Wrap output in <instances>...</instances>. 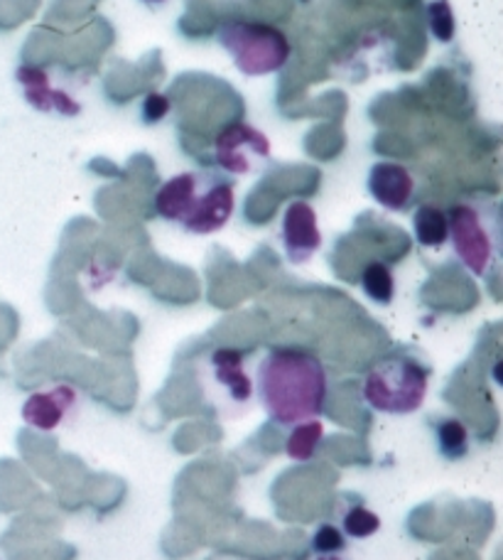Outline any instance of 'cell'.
<instances>
[{
  "label": "cell",
  "instance_id": "1",
  "mask_svg": "<svg viewBox=\"0 0 503 560\" xmlns=\"http://www.w3.org/2000/svg\"><path fill=\"white\" fill-rule=\"evenodd\" d=\"M254 392L268 418L293 428L325 411L329 376L317 354L302 347H273L258 359Z\"/></svg>",
  "mask_w": 503,
  "mask_h": 560
},
{
  "label": "cell",
  "instance_id": "2",
  "mask_svg": "<svg viewBox=\"0 0 503 560\" xmlns=\"http://www.w3.org/2000/svg\"><path fill=\"white\" fill-rule=\"evenodd\" d=\"M234 209V185L217 173H179L155 195V212L195 236L221 232Z\"/></svg>",
  "mask_w": 503,
  "mask_h": 560
},
{
  "label": "cell",
  "instance_id": "3",
  "mask_svg": "<svg viewBox=\"0 0 503 560\" xmlns=\"http://www.w3.org/2000/svg\"><path fill=\"white\" fill-rule=\"evenodd\" d=\"M430 394V372L410 354H388L369 369L361 396L384 416H410L425 404Z\"/></svg>",
  "mask_w": 503,
  "mask_h": 560
},
{
  "label": "cell",
  "instance_id": "4",
  "mask_svg": "<svg viewBox=\"0 0 503 560\" xmlns=\"http://www.w3.org/2000/svg\"><path fill=\"white\" fill-rule=\"evenodd\" d=\"M447 226L452 252L471 276L487 278L494 271L501 252V224L494 202L469 199L455 205L447 212Z\"/></svg>",
  "mask_w": 503,
  "mask_h": 560
},
{
  "label": "cell",
  "instance_id": "5",
  "mask_svg": "<svg viewBox=\"0 0 503 560\" xmlns=\"http://www.w3.org/2000/svg\"><path fill=\"white\" fill-rule=\"evenodd\" d=\"M219 45L234 59L241 74L268 77L288 65L290 47L283 30L256 20H231L219 30Z\"/></svg>",
  "mask_w": 503,
  "mask_h": 560
},
{
  "label": "cell",
  "instance_id": "6",
  "mask_svg": "<svg viewBox=\"0 0 503 560\" xmlns=\"http://www.w3.org/2000/svg\"><path fill=\"white\" fill-rule=\"evenodd\" d=\"M209 396L221 413L238 416L256 398L254 378L246 372V354L241 349L219 347L207 359Z\"/></svg>",
  "mask_w": 503,
  "mask_h": 560
},
{
  "label": "cell",
  "instance_id": "7",
  "mask_svg": "<svg viewBox=\"0 0 503 560\" xmlns=\"http://www.w3.org/2000/svg\"><path fill=\"white\" fill-rule=\"evenodd\" d=\"M273 145L256 126L234 121L224 126L214 140L217 165L229 175H254L270 160Z\"/></svg>",
  "mask_w": 503,
  "mask_h": 560
},
{
  "label": "cell",
  "instance_id": "8",
  "mask_svg": "<svg viewBox=\"0 0 503 560\" xmlns=\"http://www.w3.org/2000/svg\"><path fill=\"white\" fill-rule=\"evenodd\" d=\"M280 244L290 264L305 266L321 248V232L315 207L305 199H293L280 217Z\"/></svg>",
  "mask_w": 503,
  "mask_h": 560
},
{
  "label": "cell",
  "instance_id": "9",
  "mask_svg": "<svg viewBox=\"0 0 503 560\" xmlns=\"http://www.w3.org/2000/svg\"><path fill=\"white\" fill-rule=\"evenodd\" d=\"M79 408H82V396L77 388L72 384H55L30 394L20 413L30 428L39 430V433H52L69 420H74Z\"/></svg>",
  "mask_w": 503,
  "mask_h": 560
},
{
  "label": "cell",
  "instance_id": "10",
  "mask_svg": "<svg viewBox=\"0 0 503 560\" xmlns=\"http://www.w3.org/2000/svg\"><path fill=\"white\" fill-rule=\"evenodd\" d=\"M17 84L23 86L25 92V102L37 108L43 114H57V116H79L82 114V104L77 98L59 89L52 82V74L47 72L43 67L35 65H23L17 67L15 72Z\"/></svg>",
  "mask_w": 503,
  "mask_h": 560
},
{
  "label": "cell",
  "instance_id": "11",
  "mask_svg": "<svg viewBox=\"0 0 503 560\" xmlns=\"http://www.w3.org/2000/svg\"><path fill=\"white\" fill-rule=\"evenodd\" d=\"M369 192L388 212H402L412 202L416 179L406 165L381 160L369 170Z\"/></svg>",
  "mask_w": 503,
  "mask_h": 560
},
{
  "label": "cell",
  "instance_id": "12",
  "mask_svg": "<svg viewBox=\"0 0 503 560\" xmlns=\"http://www.w3.org/2000/svg\"><path fill=\"white\" fill-rule=\"evenodd\" d=\"M435 443L440 457H445L447 463H461L469 457L471 438L467 425L459 418H442L435 423Z\"/></svg>",
  "mask_w": 503,
  "mask_h": 560
},
{
  "label": "cell",
  "instance_id": "13",
  "mask_svg": "<svg viewBox=\"0 0 503 560\" xmlns=\"http://www.w3.org/2000/svg\"><path fill=\"white\" fill-rule=\"evenodd\" d=\"M412 232H416V238L422 248L445 246L449 236L447 212H442L435 205L418 207V212L412 214Z\"/></svg>",
  "mask_w": 503,
  "mask_h": 560
},
{
  "label": "cell",
  "instance_id": "14",
  "mask_svg": "<svg viewBox=\"0 0 503 560\" xmlns=\"http://www.w3.org/2000/svg\"><path fill=\"white\" fill-rule=\"evenodd\" d=\"M321 438H325V423H319V418L297 423L290 428V435L285 440V455L293 463H309L317 453Z\"/></svg>",
  "mask_w": 503,
  "mask_h": 560
},
{
  "label": "cell",
  "instance_id": "15",
  "mask_svg": "<svg viewBox=\"0 0 503 560\" xmlns=\"http://www.w3.org/2000/svg\"><path fill=\"white\" fill-rule=\"evenodd\" d=\"M361 290L376 305H390L396 298V276L384 261H371L361 271Z\"/></svg>",
  "mask_w": 503,
  "mask_h": 560
},
{
  "label": "cell",
  "instance_id": "16",
  "mask_svg": "<svg viewBox=\"0 0 503 560\" xmlns=\"http://www.w3.org/2000/svg\"><path fill=\"white\" fill-rule=\"evenodd\" d=\"M341 532L347 538H354V541H364V538L376 536L381 532V516L371 512L364 504H349L344 512H341Z\"/></svg>",
  "mask_w": 503,
  "mask_h": 560
},
{
  "label": "cell",
  "instance_id": "17",
  "mask_svg": "<svg viewBox=\"0 0 503 560\" xmlns=\"http://www.w3.org/2000/svg\"><path fill=\"white\" fill-rule=\"evenodd\" d=\"M428 23L430 33L435 35L440 43H452L455 39V13H452L449 0H432L428 5Z\"/></svg>",
  "mask_w": 503,
  "mask_h": 560
},
{
  "label": "cell",
  "instance_id": "18",
  "mask_svg": "<svg viewBox=\"0 0 503 560\" xmlns=\"http://www.w3.org/2000/svg\"><path fill=\"white\" fill-rule=\"evenodd\" d=\"M347 536L337 524H321L315 534H312V551L317 556H335L347 551Z\"/></svg>",
  "mask_w": 503,
  "mask_h": 560
},
{
  "label": "cell",
  "instance_id": "19",
  "mask_svg": "<svg viewBox=\"0 0 503 560\" xmlns=\"http://www.w3.org/2000/svg\"><path fill=\"white\" fill-rule=\"evenodd\" d=\"M169 108H173V104H169V98L165 94L150 92L145 94L143 104H140V116H143V124L153 126L163 121V118L169 114Z\"/></svg>",
  "mask_w": 503,
  "mask_h": 560
},
{
  "label": "cell",
  "instance_id": "20",
  "mask_svg": "<svg viewBox=\"0 0 503 560\" xmlns=\"http://www.w3.org/2000/svg\"><path fill=\"white\" fill-rule=\"evenodd\" d=\"M315 560H351V558H347V556H341V553H335V556H317Z\"/></svg>",
  "mask_w": 503,
  "mask_h": 560
},
{
  "label": "cell",
  "instance_id": "21",
  "mask_svg": "<svg viewBox=\"0 0 503 560\" xmlns=\"http://www.w3.org/2000/svg\"><path fill=\"white\" fill-rule=\"evenodd\" d=\"M143 3H148V5H163L165 0H143Z\"/></svg>",
  "mask_w": 503,
  "mask_h": 560
}]
</instances>
